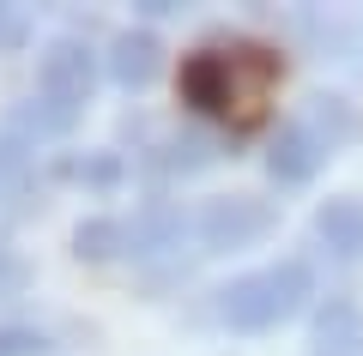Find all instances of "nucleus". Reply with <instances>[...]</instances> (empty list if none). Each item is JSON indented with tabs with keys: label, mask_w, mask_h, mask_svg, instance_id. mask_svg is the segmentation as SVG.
I'll list each match as a JSON object with an SVG mask.
<instances>
[{
	"label": "nucleus",
	"mask_w": 363,
	"mask_h": 356,
	"mask_svg": "<svg viewBox=\"0 0 363 356\" xmlns=\"http://www.w3.org/2000/svg\"><path fill=\"white\" fill-rule=\"evenodd\" d=\"M279 79H285V61L267 42H206V49L182 54L176 67L182 103L206 121H224L230 133H255L267 121Z\"/></svg>",
	"instance_id": "obj_1"
},
{
	"label": "nucleus",
	"mask_w": 363,
	"mask_h": 356,
	"mask_svg": "<svg viewBox=\"0 0 363 356\" xmlns=\"http://www.w3.org/2000/svg\"><path fill=\"white\" fill-rule=\"evenodd\" d=\"M303 296H309V272L291 260V266H272V272H260V278L236 284V290H230V320H242V326H267V320H285Z\"/></svg>",
	"instance_id": "obj_2"
},
{
	"label": "nucleus",
	"mask_w": 363,
	"mask_h": 356,
	"mask_svg": "<svg viewBox=\"0 0 363 356\" xmlns=\"http://www.w3.org/2000/svg\"><path fill=\"white\" fill-rule=\"evenodd\" d=\"M327 151H333V145H327L321 133L285 127V133H279V145H272V176H279V181H309L315 169H321Z\"/></svg>",
	"instance_id": "obj_3"
},
{
	"label": "nucleus",
	"mask_w": 363,
	"mask_h": 356,
	"mask_svg": "<svg viewBox=\"0 0 363 356\" xmlns=\"http://www.w3.org/2000/svg\"><path fill=\"white\" fill-rule=\"evenodd\" d=\"M315 224H321V242L333 248L339 260L363 254V205H357V200H333L321 217H315Z\"/></svg>",
	"instance_id": "obj_4"
},
{
	"label": "nucleus",
	"mask_w": 363,
	"mask_h": 356,
	"mask_svg": "<svg viewBox=\"0 0 363 356\" xmlns=\"http://www.w3.org/2000/svg\"><path fill=\"white\" fill-rule=\"evenodd\" d=\"M315 115H321V127H327V145L333 139H357V115H351L339 97H315Z\"/></svg>",
	"instance_id": "obj_5"
},
{
	"label": "nucleus",
	"mask_w": 363,
	"mask_h": 356,
	"mask_svg": "<svg viewBox=\"0 0 363 356\" xmlns=\"http://www.w3.org/2000/svg\"><path fill=\"white\" fill-rule=\"evenodd\" d=\"M351 338H357V314H351V308H327V314H321V344L345 350Z\"/></svg>",
	"instance_id": "obj_6"
},
{
	"label": "nucleus",
	"mask_w": 363,
	"mask_h": 356,
	"mask_svg": "<svg viewBox=\"0 0 363 356\" xmlns=\"http://www.w3.org/2000/svg\"><path fill=\"white\" fill-rule=\"evenodd\" d=\"M152 54H157L152 42H128V49H121V73H128V79H145V73H152V67H157Z\"/></svg>",
	"instance_id": "obj_7"
}]
</instances>
